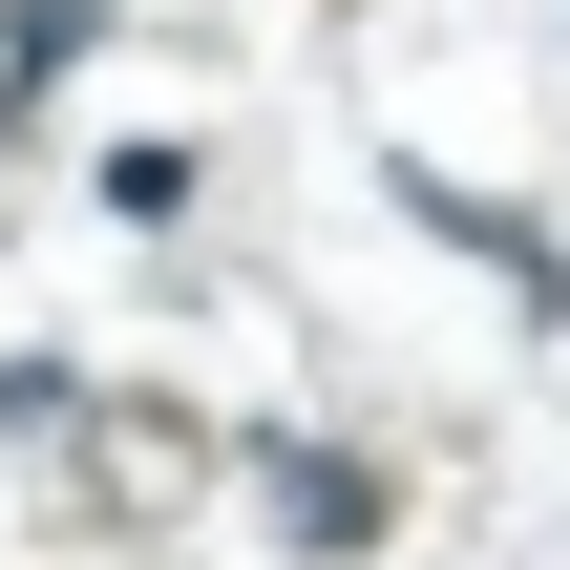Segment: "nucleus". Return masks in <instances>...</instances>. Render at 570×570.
Returning <instances> with one entry per match:
<instances>
[{
	"mask_svg": "<svg viewBox=\"0 0 570 570\" xmlns=\"http://www.w3.org/2000/svg\"><path fill=\"white\" fill-rule=\"evenodd\" d=\"M254 487H275L296 550H381V465H338V444H254Z\"/></svg>",
	"mask_w": 570,
	"mask_h": 570,
	"instance_id": "nucleus-1",
	"label": "nucleus"
},
{
	"mask_svg": "<svg viewBox=\"0 0 570 570\" xmlns=\"http://www.w3.org/2000/svg\"><path fill=\"white\" fill-rule=\"evenodd\" d=\"M85 42H106V0H21V21H0V127H42V85H63Z\"/></svg>",
	"mask_w": 570,
	"mask_h": 570,
	"instance_id": "nucleus-2",
	"label": "nucleus"
}]
</instances>
